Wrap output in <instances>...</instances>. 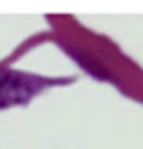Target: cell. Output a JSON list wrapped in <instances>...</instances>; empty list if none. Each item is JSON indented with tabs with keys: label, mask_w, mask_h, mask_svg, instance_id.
<instances>
[{
	"label": "cell",
	"mask_w": 143,
	"mask_h": 149,
	"mask_svg": "<svg viewBox=\"0 0 143 149\" xmlns=\"http://www.w3.org/2000/svg\"><path fill=\"white\" fill-rule=\"evenodd\" d=\"M15 98H17V84L0 78V104H6Z\"/></svg>",
	"instance_id": "6da1fadb"
}]
</instances>
